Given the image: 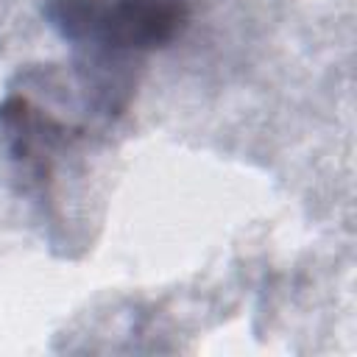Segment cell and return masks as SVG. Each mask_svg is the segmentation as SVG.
<instances>
[{
	"label": "cell",
	"instance_id": "obj_1",
	"mask_svg": "<svg viewBox=\"0 0 357 357\" xmlns=\"http://www.w3.org/2000/svg\"><path fill=\"white\" fill-rule=\"evenodd\" d=\"M45 17L70 42L109 50H153L173 42L187 20V0H47Z\"/></svg>",
	"mask_w": 357,
	"mask_h": 357
}]
</instances>
